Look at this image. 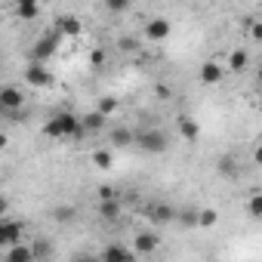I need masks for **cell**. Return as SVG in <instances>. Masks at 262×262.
<instances>
[{"mask_svg":"<svg viewBox=\"0 0 262 262\" xmlns=\"http://www.w3.org/2000/svg\"><path fill=\"white\" fill-rule=\"evenodd\" d=\"M136 145L142 151H148V155H164L170 148V136L164 133L161 126H148V129H142V133L136 136Z\"/></svg>","mask_w":262,"mask_h":262,"instance_id":"obj_1","label":"cell"},{"mask_svg":"<svg viewBox=\"0 0 262 262\" xmlns=\"http://www.w3.org/2000/svg\"><path fill=\"white\" fill-rule=\"evenodd\" d=\"M22 77H25V86H31V90H47V86H53L50 65H43V62H28L25 71H22Z\"/></svg>","mask_w":262,"mask_h":262,"instance_id":"obj_2","label":"cell"},{"mask_svg":"<svg viewBox=\"0 0 262 262\" xmlns=\"http://www.w3.org/2000/svg\"><path fill=\"white\" fill-rule=\"evenodd\" d=\"M19 244H25V225L7 216L4 222H0V247H4V253H7V250H13Z\"/></svg>","mask_w":262,"mask_h":262,"instance_id":"obj_3","label":"cell"},{"mask_svg":"<svg viewBox=\"0 0 262 262\" xmlns=\"http://www.w3.org/2000/svg\"><path fill=\"white\" fill-rule=\"evenodd\" d=\"M142 34H145V40H151V43H164V40L173 34V22L164 19V16H151V19L142 25Z\"/></svg>","mask_w":262,"mask_h":262,"instance_id":"obj_4","label":"cell"},{"mask_svg":"<svg viewBox=\"0 0 262 262\" xmlns=\"http://www.w3.org/2000/svg\"><path fill=\"white\" fill-rule=\"evenodd\" d=\"M53 117L59 120L62 139H83V136H86V129H83V123H80V117H77L74 111H59V114H53Z\"/></svg>","mask_w":262,"mask_h":262,"instance_id":"obj_5","label":"cell"},{"mask_svg":"<svg viewBox=\"0 0 262 262\" xmlns=\"http://www.w3.org/2000/svg\"><path fill=\"white\" fill-rule=\"evenodd\" d=\"M59 31L53 28V31H47L37 43H34V50H31V62H43L47 65V59H53L56 56V47H59Z\"/></svg>","mask_w":262,"mask_h":262,"instance_id":"obj_6","label":"cell"},{"mask_svg":"<svg viewBox=\"0 0 262 262\" xmlns=\"http://www.w3.org/2000/svg\"><path fill=\"white\" fill-rule=\"evenodd\" d=\"M225 74H228V71H225L222 59H207V62H201V68H198V80H201L204 86H216V83H222Z\"/></svg>","mask_w":262,"mask_h":262,"instance_id":"obj_7","label":"cell"},{"mask_svg":"<svg viewBox=\"0 0 262 262\" xmlns=\"http://www.w3.org/2000/svg\"><path fill=\"white\" fill-rule=\"evenodd\" d=\"M158 247H161V237H158V231H136L133 234V244H129V250H133L136 256H151V253H158Z\"/></svg>","mask_w":262,"mask_h":262,"instance_id":"obj_8","label":"cell"},{"mask_svg":"<svg viewBox=\"0 0 262 262\" xmlns=\"http://www.w3.org/2000/svg\"><path fill=\"white\" fill-rule=\"evenodd\" d=\"M222 65H225L228 74H244V71L250 68V50H244V47H231V50L225 53Z\"/></svg>","mask_w":262,"mask_h":262,"instance_id":"obj_9","label":"cell"},{"mask_svg":"<svg viewBox=\"0 0 262 262\" xmlns=\"http://www.w3.org/2000/svg\"><path fill=\"white\" fill-rule=\"evenodd\" d=\"M0 108L4 111H10V114H19L22 108H25V93L19 90V86H4L0 90Z\"/></svg>","mask_w":262,"mask_h":262,"instance_id":"obj_10","label":"cell"},{"mask_svg":"<svg viewBox=\"0 0 262 262\" xmlns=\"http://www.w3.org/2000/svg\"><path fill=\"white\" fill-rule=\"evenodd\" d=\"M176 213H179V210H173L170 204H161V201H155V204L145 207V216H148V222H155V225H170V222H176Z\"/></svg>","mask_w":262,"mask_h":262,"instance_id":"obj_11","label":"cell"},{"mask_svg":"<svg viewBox=\"0 0 262 262\" xmlns=\"http://www.w3.org/2000/svg\"><path fill=\"white\" fill-rule=\"evenodd\" d=\"M99 259H102V262H133V259H136V253L129 250V247H123V244H117V241H111V244H105V247H102Z\"/></svg>","mask_w":262,"mask_h":262,"instance_id":"obj_12","label":"cell"},{"mask_svg":"<svg viewBox=\"0 0 262 262\" xmlns=\"http://www.w3.org/2000/svg\"><path fill=\"white\" fill-rule=\"evenodd\" d=\"M176 133H179L185 142H198V139H201V123H198L191 114H176Z\"/></svg>","mask_w":262,"mask_h":262,"instance_id":"obj_13","label":"cell"},{"mask_svg":"<svg viewBox=\"0 0 262 262\" xmlns=\"http://www.w3.org/2000/svg\"><path fill=\"white\" fill-rule=\"evenodd\" d=\"M56 31H59L62 37H80V34H83V22H80L77 16H62V19L56 22Z\"/></svg>","mask_w":262,"mask_h":262,"instance_id":"obj_14","label":"cell"},{"mask_svg":"<svg viewBox=\"0 0 262 262\" xmlns=\"http://www.w3.org/2000/svg\"><path fill=\"white\" fill-rule=\"evenodd\" d=\"M133 142H136V136H133L129 126H114L111 129V148H129Z\"/></svg>","mask_w":262,"mask_h":262,"instance_id":"obj_15","label":"cell"},{"mask_svg":"<svg viewBox=\"0 0 262 262\" xmlns=\"http://www.w3.org/2000/svg\"><path fill=\"white\" fill-rule=\"evenodd\" d=\"M34 259L37 256H34L31 244H19V247H13V250L4 253V262H34Z\"/></svg>","mask_w":262,"mask_h":262,"instance_id":"obj_16","label":"cell"},{"mask_svg":"<svg viewBox=\"0 0 262 262\" xmlns=\"http://www.w3.org/2000/svg\"><path fill=\"white\" fill-rule=\"evenodd\" d=\"M99 219H105V222H114V219H120V213H123V207H120V198L117 201H99Z\"/></svg>","mask_w":262,"mask_h":262,"instance_id":"obj_17","label":"cell"},{"mask_svg":"<svg viewBox=\"0 0 262 262\" xmlns=\"http://www.w3.org/2000/svg\"><path fill=\"white\" fill-rule=\"evenodd\" d=\"M90 161H93V167H96L99 173H108L111 164H114V155H111V148H96V151L90 155Z\"/></svg>","mask_w":262,"mask_h":262,"instance_id":"obj_18","label":"cell"},{"mask_svg":"<svg viewBox=\"0 0 262 262\" xmlns=\"http://www.w3.org/2000/svg\"><path fill=\"white\" fill-rule=\"evenodd\" d=\"M80 123H83V129H86V136L90 133H99V129L105 126V117L93 108V111H86V114H80Z\"/></svg>","mask_w":262,"mask_h":262,"instance_id":"obj_19","label":"cell"},{"mask_svg":"<svg viewBox=\"0 0 262 262\" xmlns=\"http://www.w3.org/2000/svg\"><path fill=\"white\" fill-rule=\"evenodd\" d=\"M16 16H19L22 22H34V19L40 16V7L34 4V0H22V4H16Z\"/></svg>","mask_w":262,"mask_h":262,"instance_id":"obj_20","label":"cell"},{"mask_svg":"<svg viewBox=\"0 0 262 262\" xmlns=\"http://www.w3.org/2000/svg\"><path fill=\"white\" fill-rule=\"evenodd\" d=\"M96 111L108 120V117H114V114L120 111V102H117L114 96H102V99H99V105H96Z\"/></svg>","mask_w":262,"mask_h":262,"instance_id":"obj_21","label":"cell"},{"mask_svg":"<svg viewBox=\"0 0 262 262\" xmlns=\"http://www.w3.org/2000/svg\"><path fill=\"white\" fill-rule=\"evenodd\" d=\"M219 222V210L216 207H201L198 210V228H213Z\"/></svg>","mask_w":262,"mask_h":262,"instance_id":"obj_22","label":"cell"},{"mask_svg":"<svg viewBox=\"0 0 262 262\" xmlns=\"http://www.w3.org/2000/svg\"><path fill=\"white\" fill-rule=\"evenodd\" d=\"M216 170H219L225 179H234V176H237V161H234L231 155H222V158L216 161Z\"/></svg>","mask_w":262,"mask_h":262,"instance_id":"obj_23","label":"cell"},{"mask_svg":"<svg viewBox=\"0 0 262 262\" xmlns=\"http://www.w3.org/2000/svg\"><path fill=\"white\" fill-rule=\"evenodd\" d=\"M244 210H247V216H253V219H262V188H259V191H253V194L247 198Z\"/></svg>","mask_w":262,"mask_h":262,"instance_id":"obj_24","label":"cell"},{"mask_svg":"<svg viewBox=\"0 0 262 262\" xmlns=\"http://www.w3.org/2000/svg\"><path fill=\"white\" fill-rule=\"evenodd\" d=\"M53 219H56L59 225L74 222V219H77V207H56V210H53Z\"/></svg>","mask_w":262,"mask_h":262,"instance_id":"obj_25","label":"cell"},{"mask_svg":"<svg viewBox=\"0 0 262 262\" xmlns=\"http://www.w3.org/2000/svg\"><path fill=\"white\" fill-rule=\"evenodd\" d=\"M176 222H179V225H185V228H198V210H194V207L179 210V213H176Z\"/></svg>","mask_w":262,"mask_h":262,"instance_id":"obj_26","label":"cell"},{"mask_svg":"<svg viewBox=\"0 0 262 262\" xmlns=\"http://www.w3.org/2000/svg\"><path fill=\"white\" fill-rule=\"evenodd\" d=\"M244 25H247V28H244L247 37H250L253 43H262V19H247Z\"/></svg>","mask_w":262,"mask_h":262,"instance_id":"obj_27","label":"cell"},{"mask_svg":"<svg viewBox=\"0 0 262 262\" xmlns=\"http://www.w3.org/2000/svg\"><path fill=\"white\" fill-rule=\"evenodd\" d=\"M31 250H34V256H37V259H43V256H50L53 244H50V241H43V237H37V241H31Z\"/></svg>","mask_w":262,"mask_h":262,"instance_id":"obj_28","label":"cell"},{"mask_svg":"<svg viewBox=\"0 0 262 262\" xmlns=\"http://www.w3.org/2000/svg\"><path fill=\"white\" fill-rule=\"evenodd\" d=\"M43 136H50V139H62V129H59V120H56V117H50V120L43 123Z\"/></svg>","mask_w":262,"mask_h":262,"instance_id":"obj_29","label":"cell"},{"mask_svg":"<svg viewBox=\"0 0 262 262\" xmlns=\"http://www.w3.org/2000/svg\"><path fill=\"white\" fill-rule=\"evenodd\" d=\"M105 59H108V56H105V50H102V47H93V50H90V65H93V68H102V65H105Z\"/></svg>","mask_w":262,"mask_h":262,"instance_id":"obj_30","label":"cell"},{"mask_svg":"<svg viewBox=\"0 0 262 262\" xmlns=\"http://www.w3.org/2000/svg\"><path fill=\"white\" fill-rule=\"evenodd\" d=\"M105 10H111V13H126V10H129V4H126V0H108Z\"/></svg>","mask_w":262,"mask_h":262,"instance_id":"obj_31","label":"cell"},{"mask_svg":"<svg viewBox=\"0 0 262 262\" xmlns=\"http://www.w3.org/2000/svg\"><path fill=\"white\" fill-rule=\"evenodd\" d=\"M96 198H99V201H117V191H114L111 185H102V188L96 191Z\"/></svg>","mask_w":262,"mask_h":262,"instance_id":"obj_32","label":"cell"},{"mask_svg":"<svg viewBox=\"0 0 262 262\" xmlns=\"http://www.w3.org/2000/svg\"><path fill=\"white\" fill-rule=\"evenodd\" d=\"M253 164H256V167H262V142H256V145H253Z\"/></svg>","mask_w":262,"mask_h":262,"instance_id":"obj_33","label":"cell"},{"mask_svg":"<svg viewBox=\"0 0 262 262\" xmlns=\"http://www.w3.org/2000/svg\"><path fill=\"white\" fill-rule=\"evenodd\" d=\"M71 262H102L99 256H90V253H80V256H74Z\"/></svg>","mask_w":262,"mask_h":262,"instance_id":"obj_34","label":"cell"},{"mask_svg":"<svg viewBox=\"0 0 262 262\" xmlns=\"http://www.w3.org/2000/svg\"><path fill=\"white\" fill-rule=\"evenodd\" d=\"M256 80H259V83H262V65H259V68H256Z\"/></svg>","mask_w":262,"mask_h":262,"instance_id":"obj_35","label":"cell"}]
</instances>
